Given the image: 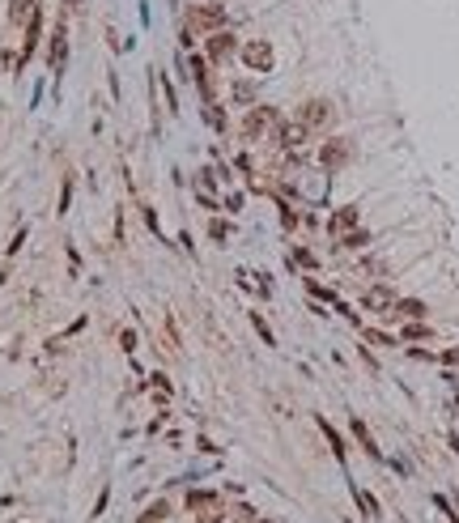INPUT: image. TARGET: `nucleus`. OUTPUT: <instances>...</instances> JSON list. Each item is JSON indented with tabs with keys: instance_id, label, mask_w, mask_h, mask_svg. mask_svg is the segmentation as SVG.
Segmentation results:
<instances>
[{
	"instance_id": "obj_17",
	"label": "nucleus",
	"mask_w": 459,
	"mask_h": 523,
	"mask_svg": "<svg viewBox=\"0 0 459 523\" xmlns=\"http://www.w3.org/2000/svg\"><path fill=\"white\" fill-rule=\"evenodd\" d=\"M353 498H358V507H362V515H366V519H379V498H375V494L353 490Z\"/></svg>"
},
{
	"instance_id": "obj_24",
	"label": "nucleus",
	"mask_w": 459,
	"mask_h": 523,
	"mask_svg": "<svg viewBox=\"0 0 459 523\" xmlns=\"http://www.w3.org/2000/svg\"><path fill=\"white\" fill-rule=\"evenodd\" d=\"M251 324H255V332L264 336V345H277V336H272V328L264 324V315H251Z\"/></svg>"
},
{
	"instance_id": "obj_13",
	"label": "nucleus",
	"mask_w": 459,
	"mask_h": 523,
	"mask_svg": "<svg viewBox=\"0 0 459 523\" xmlns=\"http://www.w3.org/2000/svg\"><path fill=\"white\" fill-rule=\"evenodd\" d=\"M328 230L332 234H349V230H358V209L349 204V209H336L332 217H328Z\"/></svg>"
},
{
	"instance_id": "obj_22",
	"label": "nucleus",
	"mask_w": 459,
	"mask_h": 523,
	"mask_svg": "<svg viewBox=\"0 0 459 523\" xmlns=\"http://www.w3.org/2000/svg\"><path fill=\"white\" fill-rule=\"evenodd\" d=\"M196 187H200V196H213V170H209V166L196 170Z\"/></svg>"
},
{
	"instance_id": "obj_1",
	"label": "nucleus",
	"mask_w": 459,
	"mask_h": 523,
	"mask_svg": "<svg viewBox=\"0 0 459 523\" xmlns=\"http://www.w3.org/2000/svg\"><path fill=\"white\" fill-rule=\"evenodd\" d=\"M226 17H230V13H226V4L209 0V4H192V9H187V21H183V26H187V30H192L196 38H204V34L221 30V26H226Z\"/></svg>"
},
{
	"instance_id": "obj_12",
	"label": "nucleus",
	"mask_w": 459,
	"mask_h": 523,
	"mask_svg": "<svg viewBox=\"0 0 459 523\" xmlns=\"http://www.w3.org/2000/svg\"><path fill=\"white\" fill-rule=\"evenodd\" d=\"M34 13H38V0H9V9H4L9 26H26Z\"/></svg>"
},
{
	"instance_id": "obj_6",
	"label": "nucleus",
	"mask_w": 459,
	"mask_h": 523,
	"mask_svg": "<svg viewBox=\"0 0 459 523\" xmlns=\"http://www.w3.org/2000/svg\"><path fill=\"white\" fill-rule=\"evenodd\" d=\"M294 119H298V123H306V128L315 132V128H328V123L336 119V106H332L328 98H306V102L298 106V115H294Z\"/></svg>"
},
{
	"instance_id": "obj_27",
	"label": "nucleus",
	"mask_w": 459,
	"mask_h": 523,
	"mask_svg": "<svg viewBox=\"0 0 459 523\" xmlns=\"http://www.w3.org/2000/svg\"><path fill=\"white\" fill-rule=\"evenodd\" d=\"M226 209H230V213H238V209H243V196H238V192H234V196H226Z\"/></svg>"
},
{
	"instance_id": "obj_23",
	"label": "nucleus",
	"mask_w": 459,
	"mask_h": 523,
	"mask_svg": "<svg viewBox=\"0 0 459 523\" xmlns=\"http://www.w3.org/2000/svg\"><path fill=\"white\" fill-rule=\"evenodd\" d=\"M430 336V328L426 324H417V319H409V328H404V341H426Z\"/></svg>"
},
{
	"instance_id": "obj_9",
	"label": "nucleus",
	"mask_w": 459,
	"mask_h": 523,
	"mask_svg": "<svg viewBox=\"0 0 459 523\" xmlns=\"http://www.w3.org/2000/svg\"><path fill=\"white\" fill-rule=\"evenodd\" d=\"M362 307L375 311V315H392V311H396V294H392L387 285H370V290L362 294Z\"/></svg>"
},
{
	"instance_id": "obj_26",
	"label": "nucleus",
	"mask_w": 459,
	"mask_h": 523,
	"mask_svg": "<svg viewBox=\"0 0 459 523\" xmlns=\"http://www.w3.org/2000/svg\"><path fill=\"white\" fill-rule=\"evenodd\" d=\"M119 349L132 353V349H136V332H119Z\"/></svg>"
},
{
	"instance_id": "obj_7",
	"label": "nucleus",
	"mask_w": 459,
	"mask_h": 523,
	"mask_svg": "<svg viewBox=\"0 0 459 523\" xmlns=\"http://www.w3.org/2000/svg\"><path fill=\"white\" fill-rule=\"evenodd\" d=\"M349 162H353V145H349L345 136H332V141L319 145V166H323V170L336 175V170H345Z\"/></svg>"
},
{
	"instance_id": "obj_18",
	"label": "nucleus",
	"mask_w": 459,
	"mask_h": 523,
	"mask_svg": "<svg viewBox=\"0 0 459 523\" xmlns=\"http://www.w3.org/2000/svg\"><path fill=\"white\" fill-rule=\"evenodd\" d=\"M170 519V502L162 498V502H153V507H145V515H140V523H166Z\"/></svg>"
},
{
	"instance_id": "obj_2",
	"label": "nucleus",
	"mask_w": 459,
	"mask_h": 523,
	"mask_svg": "<svg viewBox=\"0 0 459 523\" xmlns=\"http://www.w3.org/2000/svg\"><path fill=\"white\" fill-rule=\"evenodd\" d=\"M238 34L230 30V26H221V30H213V34H204V60L213 64V68H226L234 55H238Z\"/></svg>"
},
{
	"instance_id": "obj_4",
	"label": "nucleus",
	"mask_w": 459,
	"mask_h": 523,
	"mask_svg": "<svg viewBox=\"0 0 459 523\" xmlns=\"http://www.w3.org/2000/svg\"><path fill=\"white\" fill-rule=\"evenodd\" d=\"M238 60L247 64V72H272L277 51H272V43H268V38H247V43L238 47Z\"/></svg>"
},
{
	"instance_id": "obj_25",
	"label": "nucleus",
	"mask_w": 459,
	"mask_h": 523,
	"mask_svg": "<svg viewBox=\"0 0 459 523\" xmlns=\"http://www.w3.org/2000/svg\"><path fill=\"white\" fill-rule=\"evenodd\" d=\"M294 260H298V264H306V268H315V255H311L306 247H298V251H294Z\"/></svg>"
},
{
	"instance_id": "obj_3",
	"label": "nucleus",
	"mask_w": 459,
	"mask_h": 523,
	"mask_svg": "<svg viewBox=\"0 0 459 523\" xmlns=\"http://www.w3.org/2000/svg\"><path fill=\"white\" fill-rule=\"evenodd\" d=\"M187 511L196 515V523H226V502L213 490H192L187 494Z\"/></svg>"
},
{
	"instance_id": "obj_5",
	"label": "nucleus",
	"mask_w": 459,
	"mask_h": 523,
	"mask_svg": "<svg viewBox=\"0 0 459 523\" xmlns=\"http://www.w3.org/2000/svg\"><path fill=\"white\" fill-rule=\"evenodd\" d=\"M277 123H281V115H277L272 106H260V102H255V106H247V115H243L238 132H243L247 141H260V136H264V132H272Z\"/></svg>"
},
{
	"instance_id": "obj_11",
	"label": "nucleus",
	"mask_w": 459,
	"mask_h": 523,
	"mask_svg": "<svg viewBox=\"0 0 459 523\" xmlns=\"http://www.w3.org/2000/svg\"><path fill=\"white\" fill-rule=\"evenodd\" d=\"M64 55H68V34H64V21H60L55 34H51V47H47V64L60 72V68H64Z\"/></svg>"
},
{
	"instance_id": "obj_20",
	"label": "nucleus",
	"mask_w": 459,
	"mask_h": 523,
	"mask_svg": "<svg viewBox=\"0 0 459 523\" xmlns=\"http://www.w3.org/2000/svg\"><path fill=\"white\" fill-rule=\"evenodd\" d=\"M366 243H370V230H349V234H345V243H341V247H349V251H362V247H366Z\"/></svg>"
},
{
	"instance_id": "obj_16",
	"label": "nucleus",
	"mask_w": 459,
	"mask_h": 523,
	"mask_svg": "<svg viewBox=\"0 0 459 523\" xmlns=\"http://www.w3.org/2000/svg\"><path fill=\"white\" fill-rule=\"evenodd\" d=\"M319 430H323V439L332 443V456H336V460H345V451H349V447H345V439L336 434V426H332L328 417H319Z\"/></svg>"
},
{
	"instance_id": "obj_15",
	"label": "nucleus",
	"mask_w": 459,
	"mask_h": 523,
	"mask_svg": "<svg viewBox=\"0 0 459 523\" xmlns=\"http://www.w3.org/2000/svg\"><path fill=\"white\" fill-rule=\"evenodd\" d=\"M353 439H358V447H362L366 456H375V460H379V443H375V434L366 430V422H362V417H353Z\"/></svg>"
},
{
	"instance_id": "obj_29",
	"label": "nucleus",
	"mask_w": 459,
	"mask_h": 523,
	"mask_svg": "<svg viewBox=\"0 0 459 523\" xmlns=\"http://www.w3.org/2000/svg\"><path fill=\"white\" fill-rule=\"evenodd\" d=\"M238 523H247V519H238Z\"/></svg>"
},
{
	"instance_id": "obj_21",
	"label": "nucleus",
	"mask_w": 459,
	"mask_h": 523,
	"mask_svg": "<svg viewBox=\"0 0 459 523\" xmlns=\"http://www.w3.org/2000/svg\"><path fill=\"white\" fill-rule=\"evenodd\" d=\"M366 345H379V349H387V345H396V336H387V332H379V328H366Z\"/></svg>"
},
{
	"instance_id": "obj_10",
	"label": "nucleus",
	"mask_w": 459,
	"mask_h": 523,
	"mask_svg": "<svg viewBox=\"0 0 459 523\" xmlns=\"http://www.w3.org/2000/svg\"><path fill=\"white\" fill-rule=\"evenodd\" d=\"M230 102H234V106H255V102H260V81H251V77L230 81Z\"/></svg>"
},
{
	"instance_id": "obj_8",
	"label": "nucleus",
	"mask_w": 459,
	"mask_h": 523,
	"mask_svg": "<svg viewBox=\"0 0 459 523\" xmlns=\"http://www.w3.org/2000/svg\"><path fill=\"white\" fill-rule=\"evenodd\" d=\"M306 136H311V128H306V123H298V119H289V123H277V128H272V141H277L281 149H302V145H306Z\"/></svg>"
},
{
	"instance_id": "obj_28",
	"label": "nucleus",
	"mask_w": 459,
	"mask_h": 523,
	"mask_svg": "<svg viewBox=\"0 0 459 523\" xmlns=\"http://www.w3.org/2000/svg\"><path fill=\"white\" fill-rule=\"evenodd\" d=\"M64 4H68V9H77V4H81V0H64Z\"/></svg>"
},
{
	"instance_id": "obj_19",
	"label": "nucleus",
	"mask_w": 459,
	"mask_h": 523,
	"mask_svg": "<svg viewBox=\"0 0 459 523\" xmlns=\"http://www.w3.org/2000/svg\"><path fill=\"white\" fill-rule=\"evenodd\" d=\"M209 238H213V243H226V238H230V221H226V217H213V221H209Z\"/></svg>"
},
{
	"instance_id": "obj_14",
	"label": "nucleus",
	"mask_w": 459,
	"mask_h": 523,
	"mask_svg": "<svg viewBox=\"0 0 459 523\" xmlns=\"http://www.w3.org/2000/svg\"><path fill=\"white\" fill-rule=\"evenodd\" d=\"M392 315H400V319H426V302L421 298H396V311Z\"/></svg>"
}]
</instances>
